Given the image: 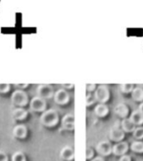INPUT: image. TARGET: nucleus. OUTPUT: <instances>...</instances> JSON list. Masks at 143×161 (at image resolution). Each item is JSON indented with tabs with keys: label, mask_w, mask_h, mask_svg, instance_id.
<instances>
[{
	"label": "nucleus",
	"mask_w": 143,
	"mask_h": 161,
	"mask_svg": "<svg viewBox=\"0 0 143 161\" xmlns=\"http://www.w3.org/2000/svg\"><path fill=\"white\" fill-rule=\"evenodd\" d=\"M41 123L45 126H53L55 125L58 121V112L54 109H48L44 110L40 118Z\"/></svg>",
	"instance_id": "nucleus-1"
},
{
	"label": "nucleus",
	"mask_w": 143,
	"mask_h": 161,
	"mask_svg": "<svg viewBox=\"0 0 143 161\" xmlns=\"http://www.w3.org/2000/svg\"><path fill=\"white\" fill-rule=\"evenodd\" d=\"M110 93L109 90L106 85H99L94 91V98L95 101L99 102V104H105L109 100Z\"/></svg>",
	"instance_id": "nucleus-2"
},
{
	"label": "nucleus",
	"mask_w": 143,
	"mask_h": 161,
	"mask_svg": "<svg viewBox=\"0 0 143 161\" xmlns=\"http://www.w3.org/2000/svg\"><path fill=\"white\" fill-rule=\"evenodd\" d=\"M11 102L15 106H25L27 103V94L24 91L17 90L11 95Z\"/></svg>",
	"instance_id": "nucleus-3"
},
{
	"label": "nucleus",
	"mask_w": 143,
	"mask_h": 161,
	"mask_svg": "<svg viewBox=\"0 0 143 161\" xmlns=\"http://www.w3.org/2000/svg\"><path fill=\"white\" fill-rule=\"evenodd\" d=\"M37 93L38 97L44 100L46 98L52 97L54 95V91L50 85H40L37 89Z\"/></svg>",
	"instance_id": "nucleus-4"
},
{
	"label": "nucleus",
	"mask_w": 143,
	"mask_h": 161,
	"mask_svg": "<svg viewBox=\"0 0 143 161\" xmlns=\"http://www.w3.org/2000/svg\"><path fill=\"white\" fill-rule=\"evenodd\" d=\"M96 151L102 156H108L112 153V146L107 141H102L96 145Z\"/></svg>",
	"instance_id": "nucleus-5"
},
{
	"label": "nucleus",
	"mask_w": 143,
	"mask_h": 161,
	"mask_svg": "<svg viewBox=\"0 0 143 161\" xmlns=\"http://www.w3.org/2000/svg\"><path fill=\"white\" fill-rule=\"evenodd\" d=\"M30 109L33 110V111H44L45 109V107H46V104H45V101L40 97H34L31 99L30 101Z\"/></svg>",
	"instance_id": "nucleus-6"
},
{
	"label": "nucleus",
	"mask_w": 143,
	"mask_h": 161,
	"mask_svg": "<svg viewBox=\"0 0 143 161\" xmlns=\"http://www.w3.org/2000/svg\"><path fill=\"white\" fill-rule=\"evenodd\" d=\"M54 100L57 104L64 105L69 101V94L64 89H59L54 93Z\"/></svg>",
	"instance_id": "nucleus-7"
},
{
	"label": "nucleus",
	"mask_w": 143,
	"mask_h": 161,
	"mask_svg": "<svg viewBox=\"0 0 143 161\" xmlns=\"http://www.w3.org/2000/svg\"><path fill=\"white\" fill-rule=\"evenodd\" d=\"M124 132L122 130V128L118 127H113L109 131V139L112 142H120L124 140Z\"/></svg>",
	"instance_id": "nucleus-8"
},
{
	"label": "nucleus",
	"mask_w": 143,
	"mask_h": 161,
	"mask_svg": "<svg viewBox=\"0 0 143 161\" xmlns=\"http://www.w3.org/2000/svg\"><path fill=\"white\" fill-rule=\"evenodd\" d=\"M128 150V144L127 142H117L113 147H112V153L115 155V156H124L125 155V153L127 152Z\"/></svg>",
	"instance_id": "nucleus-9"
},
{
	"label": "nucleus",
	"mask_w": 143,
	"mask_h": 161,
	"mask_svg": "<svg viewBox=\"0 0 143 161\" xmlns=\"http://www.w3.org/2000/svg\"><path fill=\"white\" fill-rule=\"evenodd\" d=\"M62 127L66 130H74V115L67 114L62 118L61 122Z\"/></svg>",
	"instance_id": "nucleus-10"
},
{
	"label": "nucleus",
	"mask_w": 143,
	"mask_h": 161,
	"mask_svg": "<svg viewBox=\"0 0 143 161\" xmlns=\"http://www.w3.org/2000/svg\"><path fill=\"white\" fill-rule=\"evenodd\" d=\"M114 113L116 115H118L119 117L125 119L127 118L128 114H129V108L125 104H118L115 108H114Z\"/></svg>",
	"instance_id": "nucleus-11"
},
{
	"label": "nucleus",
	"mask_w": 143,
	"mask_h": 161,
	"mask_svg": "<svg viewBox=\"0 0 143 161\" xmlns=\"http://www.w3.org/2000/svg\"><path fill=\"white\" fill-rule=\"evenodd\" d=\"M60 158L63 160L72 161L74 158V151L70 146H65L60 151Z\"/></svg>",
	"instance_id": "nucleus-12"
},
{
	"label": "nucleus",
	"mask_w": 143,
	"mask_h": 161,
	"mask_svg": "<svg viewBox=\"0 0 143 161\" xmlns=\"http://www.w3.org/2000/svg\"><path fill=\"white\" fill-rule=\"evenodd\" d=\"M27 134V129L24 125H17L13 128V136L17 139H25Z\"/></svg>",
	"instance_id": "nucleus-13"
},
{
	"label": "nucleus",
	"mask_w": 143,
	"mask_h": 161,
	"mask_svg": "<svg viewBox=\"0 0 143 161\" xmlns=\"http://www.w3.org/2000/svg\"><path fill=\"white\" fill-rule=\"evenodd\" d=\"M130 121L135 125H138V126H141V125L143 124V114L139 110H134L130 117H129Z\"/></svg>",
	"instance_id": "nucleus-14"
},
{
	"label": "nucleus",
	"mask_w": 143,
	"mask_h": 161,
	"mask_svg": "<svg viewBox=\"0 0 143 161\" xmlns=\"http://www.w3.org/2000/svg\"><path fill=\"white\" fill-rule=\"evenodd\" d=\"M135 128H136V125L130 121L129 118L123 119V121H122V130L124 132L131 133V132H134Z\"/></svg>",
	"instance_id": "nucleus-15"
},
{
	"label": "nucleus",
	"mask_w": 143,
	"mask_h": 161,
	"mask_svg": "<svg viewBox=\"0 0 143 161\" xmlns=\"http://www.w3.org/2000/svg\"><path fill=\"white\" fill-rule=\"evenodd\" d=\"M94 112H95L96 116H98L100 118H103V117H106L107 115L108 108L105 104H98L94 108Z\"/></svg>",
	"instance_id": "nucleus-16"
},
{
	"label": "nucleus",
	"mask_w": 143,
	"mask_h": 161,
	"mask_svg": "<svg viewBox=\"0 0 143 161\" xmlns=\"http://www.w3.org/2000/svg\"><path fill=\"white\" fill-rule=\"evenodd\" d=\"M27 116V111L22 108H17L12 111V117L15 120H24Z\"/></svg>",
	"instance_id": "nucleus-17"
},
{
	"label": "nucleus",
	"mask_w": 143,
	"mask_h": 161,
	"mask_svg": "<svg viewBox=\"0 0 143 161\" xmlns=\"http://www.w3.org/2000/svg\"><path fill=\"white\" fill-rule=\"evenodd\" d=\"M132 98L136 102H143V89L140 87H136L132 91Z\"/></svg>",
	"instance_id": "nucleus-18"
},
{
	"label": "nucleus",
	"mask_w": 143,
	"mask_h": 161,
	"mask_svg": "<svg viewBox=\"0 0 143 161\" xmlns=\"http://www.w3.org/2000/svg\"><path fill=\"white\" fill-rule=\"evenodd\" d=\"M131 150L135 153H143V142L140 141H135L131 143Z\"/></svg>",
	"instance_id": "nucleus-19"
},
{
	"label": "nucleus",
	"mask_w": 143,
	"mask_h": 161,
	"mask_svg": "<svg viewBox=\"0 0 143 161\" xmlns=\"http://www.w3.org/2000/svg\"><path fill=\"white\" fill-rule=\"evenodd\" d=\"M133 135H134V138L138 141L143 139V127L142 126H138L135 128L134 132H133Z\"/></svg>",
	"instance_id": "nucleus-20"
},
{
	"label": "nucleus",
	"mask_w": 143,
	"mask_h": 161,
	"mask_svg": "<svg viewBox=\"0 0 143 161\" xmlns=\"http://www.w3.org/2000/svg\"><path fill=\"white\" fill-rule=\"evenodd\" d=\"M12 161H25V156L22 152H15L11 158Z\"/></svg>",
	"instance_id": "nucleus-21"
},
{
	"label": "nucleus",
	"mask_w": 143,
	"mask_h": 161,
	"mask_svg": "<svg viewBox=\"0 0 143 161\" xmlns=\"http://www.w3.org/2000/svg\"><path fill=\"white\" fill-rule=\"evenodd\" d=\"M133 89H134L133 84H122V85H121V91H122V92H124V93L132 92Z\"/></svg>",
	"instance_id": "nucleus-22"
},
{
	"label": "nucleus",
	"mask_w": 143,
	"mask_h": 161,
	"mask_svg": "<svg viewBox=\"0 0 143 161\" xmlns=\"http://www.w3.org/2000/svg\"><path fill=\"white\" fill-rule=\"evenodd\" d=\"M95 103V98H94V95H92L91 93H88L87 96H86V105L87 107H91V105H93Z\"/></svg>",
	"instance_id": "nucleus-23"
},
{
	"label": "nucleus",
	"mask_w": 143,
	"mask_h": 161,
	"mask_svg": "<svg viewBox=\"0 0 143 161\" xmlns=\"http://www.w3.org/2000/svg\"><path fill=\"white\" fill-rule=\"evenodd\" d=\"M9 91V85L6 83H0V93H6Z\"/></svg>",
	"instance_id": "nucleus-24"
},
{
	"label": "nucleus",
	"mask_w": 143,
	"mask_h": 161,
	"mask_svg": "<svg viewBox=\"0 0 143 161\" xmlns=\"http://www.w3.org/2000/svg\"><path fill=\"white\" fill-rule=\"evenodd\" d=\"M93 156H94V151H93V149L88 147L87 150H86V158H87V159H91V158H93Z\"/></svg>",
	"instance_id": "nucleus-25"
},
{
	"label": "nucleus",
	"mask_w": 143,
	"mask_h": 161,
	"mask_svg": "<svg viewBox=\"0 0 143 161\" xmlns=\"http://www.w3.org/2000/svg\"><path fill=\"white\" fill-rule=\"evenodd\" d=\"M86 89H87V91H88V92H94L95 91V89H96V86L94 85V84H87L86 85Z\"/></svg>",
	"instance_id": "nucleus-26"
},
{
	"label": "nucleus",
	"mask_w": 143,
	"mask_h": 161,
	"mask_svg": "<svg viewBox=\"0 0 143 161\" xmlns=\"http://www.w3.org/2000/svg\"><path fill=\"white\" fill-rule=\"evenodd\" d=\"M0 161H8V156L3 151H0Z\"/></svg>",
	"instance_id": "nucleus-27"
},
{
	"label": "nucleus",
	"mask_w": 143,
	"mask_h": 161,
	"mask_svg": "<svg viewBox=\"0 0 143 161\" xmlns=\"http://www.w3.org/2000/svg\"><path fill=\"white\" fill-rule=\"evenodd\" d=\"M119 161H131V158L127 155H124L120 158Z\"/></svg>",
	"instance_id": "nucleus-28"
},
{
	"label": "nucleus",
	"mask_w": 143,
	"mask_h": 161,
	"mask_svg": "<svg viewBox=\"0 0 143 161\" xmlns=\"http://www.w3.org/2000/svg\"><path fill=\"white\" fill-rule=\"evenodd\" d=\"M27 86H28L27 84H16L15 85V87L18 88L21 91H23V89H25V88H27Z\"/></svg>",
	"instance_id": "nucleus-29"
},
{
	"label": "nucleus",
	"mask_w": 143,
	"mask_h": 161,
	"mask_svg": "<svg viewBox=\"0 0 143 161\" xmlns=\"http://www.w3.org/2000/svg\"><path fill=\"white\" fill-rule=\"evenodd\" d=\"M62 86H63L64 90L65 89H72V88H74V85L73 84H63Z\"/></svg>",
	"instance_id": "nucleus-30"
},
{
	"label": "nucleus",
	"mask_w": 143,
	"mask_h": 161,
	"mask_svg": "<svg viewBox=\"0 0 143 161\" xmlns=\"http://www.w3.org/2000/svg\"><path fill=\"white\" fill-rule=\"evenodd\" d=\"M91 161H105V160L103 159V158H101V157H97V158H92Z\"/></svg>",
	"instance_id": "nucleus-31"
},
{
	"label": "nucleus",
	"mask_w": 143,
	"mask_h": 161,
	"mask_svg": "<svg viewBox=\"0 0 143 161\" xmlns=\"http://www.w3.org/2000/svg\"><path fill=\"white\" fill-rule=\"evenodd\" d=\"M139 110L143 114V102L142 103H140V107H139Z\"/></svg>",
	"instance_id": "nucleus-32"
}]
</instances>
